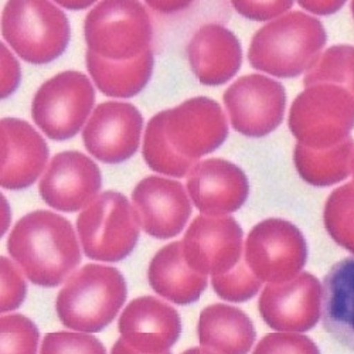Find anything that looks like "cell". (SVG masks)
<instances>
[{
	"mask_svg": "<svg viewBox=\"0 0 354 354\" xmlns=\"http://www.w3.org/2000/svg\"><path fill=\"white\" fill-rule=\"evenodd\" d=\"M8 250L27 279L44 288L62 285L81 262L71 223L47 210L21 217L8 240Z\"/></svg>",
	"mask_w": 354,
	"mask_h": 354,
	"instance_id": "6da1fadb",
	"label": "cell"
},
{
	"mask_svg": "<svg viewBox=\"0 0 354 354\" xmlns=\"http://www.w3.org/2000/svg\"><path fill=\"white\" fill-rule=\"evenodd\" d=\"M326 41V30L320 20L304 12H290L254 35L248 60L255 70L293 78L315 64Z\"/></svg>",
	"mask_w": 354,
	"mask_h": 354,
	"instance_id": "7a4b0ae2",
	"label": "cell"
},
{
	"mask_svg": "<svg viewBox=\"0 0 354 354\" xmlns=\"http://www.w3.org/2000/svg\"><path fill=\"white\" fill-rule=\"evenodd\" d=\"M127 282L116 268L88 263L58 292L55 309L66 328L97 333L116 317L127 301Z\"/></svg>",
	"mask_w": 354,
	"mask_h": 354,
	"instance_id": "3957f363",
	"label": "cell"
},
{
	"mask_svg": "<svg viewBox=\"0 0 354 354\" xmlns=\"http://www.w3.org/2000/svg\"><path fill=\"white\" fill-rule=\"evenodd\" d=\"M2 35L30 64H47L67 48L71 28L67 16L50 2L13 0L2 15Z\"/></svg>",
	"mask_w": 354,
	"mask_h": 354,
	"instance_id": "277c9868",
	"label": "cell"
},
{
	"mask_svg": "<svg viewBox=\"0 0 354 354\" xmlns=\"http://www.w3.org/2000/svg\"><path fill=\"white\" fill-rule=\"evenodd\" d=\"M289 129L310 149H329L347 140L354 129V98L339 85L305 88L289 111Z\"/></svg>",
	"mask_w": 354,
	"mask_h": 354,
	"instance_id": "5b68a950",
	"label": "cell"
},
{
	"mask_svg": "<svg viewBox=\"0 0 354 354\" xmlns=\"http://www.w3.org/2000/svg\"><path fill=\"white\" fill-rule=\"evenodd\" d=\"M84 37L94 54L111 62H128L151 48L153 30L139 2L108 0L85 17Z\"/></svg>",
	"mask_w": 354,
	"mask_h": 354,
	"instance_id": "8992f818",
	"label": "cell"
},
{
	"mask_svg": "<svg viewBox=\"0 0 354 354\" xmlns=\"http://www.w3.org/2000/svg\"><path fill=\"white\" fill-rule=\"evenodd\" d=\"M77 231L84 254L95 261L125 259L139 240V224L129 200L118 192L98 196L80 214Z\"/></svg>",
	"mask_w": 354,
	"mask_h": 354,
	"instance_id": "52a82bcc",
	"label": "cell"
},
{
	"mask_svg": "<svg viewBox=\"0 0 354 354\" xmlns=\"http://www.w3.org/2000/svg\"><path fill=\"white\" fill-rule=\"evenodd\" d=\"M165 140L176 158L196 166L198 159L214 152L228 136V124L220 104L196 97L173 109L162 111Z\"/></svg>",
	"mask_w": 354,
	"mask_h": 354,
	"instance_id": "ba28073f",
	"label": "cell"
},
{
	"mask_svg": "<svg viewBox=\"0 0 354 354\" xmlns=\"http://www.w3.org/2000/svg\"><path fill=\"white\" fill-rule=\"evenodd\" d=\"M95 104V90L86 75L64 71L46 81L36 93L32 116L53 140H67L84 127Z\"/></svg>",
	"mask_w": 354,
	"mask_h": 354,
	"instance_id": "9c48e42d",
	"label": "cell"
},
{
	"mask_svg": "<svg viewBox=\"0 0 354 354\" xmlns=\"http://www.w3.org/2000/svg\"><path fill=\"white\" fill-rule=\"evenodd\" d=\"M244 258L261 282L282 283L299 275L308 259V245L297 225L268 218L250 231Z\"/></svg>",
	"mask_w": 354,
	"mask_h": 354,
	"instance_id": "30bf717a",
	"label": "cell"
},
{
	"mask_svg": "<svg viewBox=\"0 0 354 354\" xmlns=\"http://www.w3.org/2000/svg\"><path fill=\"white\" fill-rule=\"evenodd\" d=\"M232 128L250 138H263L283 121L286 93L281 82L261 74L239 78L224 93Z\"/></svg>",
	"mask_w": 354,
	"mask_h": 354,
	"instance_id": "8fae6325",
	"label": "cell"
},
{
	"mask_svg": "<svg viewBox=\"0 0 354 354\" xmlns=\"http://www.w3.org/2000/svg\"><path fill=\"white\" fill-rule=\"evenodd\" d=\"M182 248L190 267L207 277L224 275L243 257V230L232 217L198 216L189 225Z\"/></svg>",
	"mask_w": 354,
	"mask_h": 354,
	"instance_id": "7c38bea8",
	"label": "cell"
},
{
	"mask_svg": "<svg viewBox=\"0 0 354 354\" xmlns=\"http://www.w3.org/2000/svg\"><path fill=\"white\" fill-rule=\"evenodd\" d=\"M258 308L271 329L305 333L316 326L322 316V283L309 272L282 283H270L261 295Z\"/></svg>",
	"mask_w": 354,
	"mask_h": 354,
	"instance_id": "4fadbf2b",
	"label": "cell"
},
{
	"mask_svg": "<svg viewBox=\"0 0 354 354\" xmlns=\"http://www.w3.org/2000/svg\"><path fill=\"white\" fill-rule=\"evenodd\" d=\"M142 127V113L132 104L102 102L84 127L85 149L104 163H122L136 153Z\"/></svg>",
	"mask_w": 354,
	"mask_h": 354,
	"instance_id": "5bb4252c",
	"label": "cell"
},
{
	"mask_svg": "<svg viewBox=\"0 0 354 354\" xmlns=\"http://www.w3.org/2000/svg\"><path fill=\"white\" fill-rule=\"evenodd\" d=\"M101 170L94 160L77 151L55 155L43 174L39 190L51 209L74 213L97 198Z\"/></svg>",
	"mask_w": 354,
	"mask_h": 354,
	"instance_id": "9a60e30c",
	"label": "cell"
},
{
	"mask_svg": "<svg viewBox=\"0 0 354 354\" xmlns=\"http://www.w3.org/2000/svg\"><path fill=\"white\" fill-rule=\"evenodd\" d=\"M138 224L158 240L180 234L192 216V204L182 183L159 176L140 180L132 193Z\"/></svg>",
	"mask_w": 354,
	"mask_h": 354,
	"instance_id": "2e32d148",
	"label": "cell"
},
{
	"mask_svg": "<svg viewBox=\"0 0 354 354\" xmlns=\"http://www.w3.org/2000/svg\"><path fill=\"white\" fill-rule=\"evenodd\" d=\"M187 192L203 216L221 217L243 207L250 185L241 167L213 158L198 162L190 170Z\"/></svg>",
	"mask_w": 354,
	"mask_h": 354,
	"instance_id": "e0dca14e",
	"label": "cell"
},
{
	"mask_svg": "<svg viewBox=\"0 0 354 354\" xmlns=\"http://www.w3.org/2000/svg\"><path fill=\"white\" fill-rule=\"evenodd\" d=\"M121 339L145 354H162L182 333L180 316L174 308L153 297L133 299L118 322Z\"/></svg>",
	"mask_w": 354,
	"mask_h": 354,
	"instance_id": "ac0fdd59",
	"label": "cell"
},
{
	"mask_svg": "<svg viewBox=\"0 0 354 354\" xmlns=\"http://www.w3.org/2000/svg\"><path fill=\"white\" fill-rule=\"evenodd\" d=\"M2 169L0 183L8 190L32 186L48 160V146L43 136L27 122L16 118H3Z\"/></svg>",
	"mask_w": 354,
	"mask_h": 354,
	"instance_id": "d6986e66",
	"label": "cell"
},
{
	"mask_svg": "<svg viewBox=\"0 0 354 354\" xmlns=\"http://www.w3.org/2000/svg\"><path fill=\"white\" fill-rule=\"evenodd\" d=\"M187 58L197 80L204 85H223L239 73L243 64L241 44L221 24H204L187 46Z\"/></svg>",
	"mask_w": 354,
	"mask_h": 354,
	"instance_id": "ffe728a7",
	"label": "cell"
},
{
	"mask_svg": "<svg viewBox=\"0 0 354 354\" xmlns=\"http://www.w3.org/2000/svg\"><path fill=\"white\" fill-rule=\"evenodd\" d=\"M322 322L336 342L354 351V257L336 262L324 277Z\"/></svg>",
	"mask_w": 354,
	"mask_h": 354,
	"instance_id": "44dd1931",
	"label": "cell"
},
{
	"mask_svg": "<svg viewBox=\"0 0 354 354\" xmlns=\"http://www.w3.org/2000/svg\"><path fill=\"white\" fill-rule=\"evenodd\" d=\"M197 333L201 348L209 354H248L257 337L251 319L241 309L223 304L201 310Z\"/></svg>",
	"mask_w": 354,
	"mask_h": 354,
	"instance_id": "7402d4cb",
	"label": "cell"
},
{
	"mask_svg": "<svg viewBox=\"0 0 354 354\" xmlns=\"http://www.w3.org/2000/svg\"><path fill=\"white\" fill-rule=\"evenodd\" d=\"M147 278L158 295L176 305L194 304L207 288V278L187 263L182 241L171 243L155 254Z\"/></svg>",
	"mask_w": 354,
	"mask_h": 354,
	"instance_id": "603a6c76",
	"label": "cell"
},
{
	"mask_svg": "<svg viewBox=\"0 0 354 354\" xmlns=\"http://www.w3.org/2000/svg\"><path fill=\"white\" fill-rule=\"evenodd\" d=\"M86 68L98 90L108 97L131 98L138 95L153 73V53L146 50L128 62H111L86 51Z\"/></svg>",
	"mask_w": 354,
	"mask_h": 354,
	"instance_id": "cb8c5ba5",
	"label": "cell"
},
{
	"mask_svg": "<svg viewBox=\"0 0 354 354\" xmlns=\"http://www.w3.org/2000/svg\"><path fill=\"white\" fill-rule=\"evenodd\" d=\"M354 140H347L329 149H310L297 145L293 152L295 166L302 179L315 187H329L351 174Z\"/></svg>",
	"mask_w": 354,
	"mask_h": 354,
	"instance_id": "d4e9b609",
	"label": "cell"
},
{
	"mask_svg": "<svg viewBox=\"0 0 354 354\" xmlns=\"http://www.w3.org/2000/svg\"><path fill=\"white\" fill-rule=\"evenodd\" d=\"M304 84L305 88L317 84L339 85L354 98V47L339 44L328 48L306 71Z\"/></svg>",
	"mask_w": 354,
	"mask_h": 354,
	"instance_id": "484cf974",
	"label": "cell"
},
{
	"mask_svg": "<svg viewBox=\"0 0 354 354\" xmlns=\"http://www.w3.org/2000/svg\"><path fill=\"white\" fill-rule=\"evenodd\" d=\"M323 221L333 241L354 254V185L333 190L324 204Z\"/></svg>",
	"mask_w": 354,
	"mask_h": 354,
	"instance_id": "4316f807",
	"label": "cell"
},
{
	"mask_svg": "<svg viewBox=\"0 0 354 354\" xmlns=\"http://www.w3.org/2000/svg\"><path fill=\"white\" fill-rule=\"evenodd\" d=\"M142 153L147 166L162 174L185 177L193 169V166L176 158L170 151L163 136L160 113H156L146 127Z\"/></svg>",
	"mask_w": 354,
	"mask_h": 354,
	"instance_id": "83f0119b",
	"label": "cell"
},
{
	"mask_svg": "<svg viewBox=\"0 0 354 354\" xmlns=\"http://www.w3.org/2000/svg\"><path fill=\"white\" fill-rule=\"evenodd\" d=\"M2 354H37L40 333L36 324L23 315L0 319Z\"/></svg>",
	"mask_w": 354,
	"mask_h": 354,
	"instance_id": "f1b7e54d",
	"label": "cell"
},
{
	"mask_svg": "<svg viewBox=\"0 0 354 354\" xmlns=\"http://www.w3.org/2000/svg\"><path fill=\"white\" fill-rule=\"evenodd\" d=\"M261 281L252 274L245 262L240 261L237 267L224 275L212 278V285L218 297L230 302H247L254 298L261 288Z\"/></svg>",
	"mask_w": 354,
	"mask_h": 354,
	"instance_id": "f546056e",
	"label": "cell"
},
{
	"mask_svg": "<svg viewBox=\"0 0 354 354\" xmlns=\"http://www.w3.org/2000/svg\"><path fill=\"white\" fill-rule=\"evenodd\" d=\"M40 354H106V350L91 335L54 332L44 337Z\"/></svg>",
	"mask_w": 354,
	"mask_h": 354,
	"instance_id": "4dcf8cb0",
	"label": "cell"
},
{
	"mask_svg": "<svg viewBox=\"0 0 354 354\" xmlns=\"http://www.w3.org/2000/svg\"><path fill=\"white\" fill-rule=\"evenodd\" d=\"M252 354H320V351L308 336L281 332L265 336Z\"/></svg>",
	"mask_w": 354,
	"mask_h": 354,
	"instance_id": "1f68e13d",
	"label": "cell"
},
{
	"mask_svg": "<svg viewBox=\"0 0 354 354\" xmlns=\"http://www.w3.org/2000/svg\"><path fill=\"white\" fill-rule=\"evenodd\" d=\"M0 262H2V306L0 309L5 313L17 309L23 304L27 286L24 277L10 259L2 257Z\"/></svg>",
	"mask_w": 354,
	"mask_h": 354,
	"instance_id": "d6a6232c",
	"label": "cell"
},
{
	"mask_svg": "<svg viewBox=\"0 0 354 354\" xmlns=\"http://www.w3.org/2000/svg\"><path fill=\"white\" fill-rule=\"evenodd\" d=\"M235 10L251 20H270L283 16L292 8V2H232Z\"/></svg>",
	"mask_w": 354,
	"mask_h": 354,
	"instance_id": "836d02e7",
	"label": "cell"
},
{
	"mask_svg": "<svg viewBox=\"0 0 354 354\" xmlns=\"http://www.w3.org/2000/svg\"><path fill=\"white\" fill-rule=\"evenodd\" d=\"M20 82V66L15 57L2 44V98H6L15 93Z\"/></svg>",
	"mask_w": 354,
	"mask_h": 354,
	"instance_id": "e575fe53",
	"label": "cell"
},
{
	"mask_svg": "<svg viewBox=\"0 0 354 354\" xmlns=\"http://www.w3.org/2000/svg\"><path fill=\"white\" fill-rule=\"evenodd\" d=\"M299 5L315 15H332L342 9L343 2H299Z\"/></svg>",
	"mask_w": 354,
	"mask_h": 354,
	"instance_id": "d590c367",
	"label": "cell"
},
{
	"mask_svg": "<svg viewBox=\"0 0 354 354\" xmlns=\"http://www.w3.org/2000/svg\"><path fill=\"white\" fill-rule=\"evenodd\" d=\"M111 354H145V353H140L135 348H132L129 344H127L122 339H118V342L113 344L112 347V351ZM162 354H171L170 351H166V353H162Z\"/></svg>",
	"mask_w": 354,
	"mask_h": 354,
	"instance_id": "8d00e7d4",
	"label": "cell"
},
{
	"mask_svg": "<svg viewBox=\"0 0 354 354\" xmlns=\"http://www.w3.org/2000/svg\"><path fill=\"white\" fill-rule=\"evenodd\" d=\"M182 354H209V353H205V351H204L201 347H200V348L194 347V348H189V350L183 351Z\"/></svg>",
	"mask_w": 354,
	"mask_h": 354,
	"instance_id": "74e56055",
	"label": "cell"
},
{
	"mask_svg": "<svg viewBox=\"0 0 354 354\" xmlns=\"http://www.w3.org/2000/svg\"><path fill=\"white\" fill-rule=\"evenodd\" d=\"M351 176H353V185H354V155H353V162H351Z\"/></svg>",
	"mask_w": 354,
	"mask_h": 354,
	"instance_id": "f35d334b",
	"label": "cell"
},
{
	"mask_svg": "<svg viewBox=\"0 0 354 354\" xmlns=\"http://www.w3.org/2000/svg\"><path fill=\"white\" fill-rule=\"evenodd\" d=\"M351 12H353V16H354V2L351 3Z\"/></svg>",
	"mask_w": 354,
	"mask_h": 354,
	"instance_id": "ab89813d",
	"label": "cell"
}]
</instances>
